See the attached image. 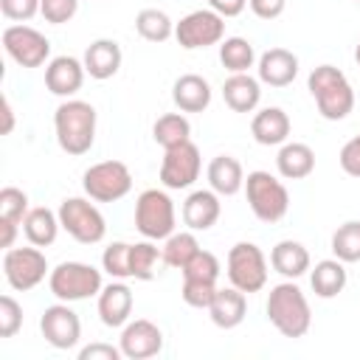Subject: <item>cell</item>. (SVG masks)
Returning a JSON list of instances; mask_svg holds the SVG:
<instances>
[{
  "label": "cell",
  "instance_id": "obj_1",
  "mask_svg": "<svg viewBox=\"0 0 360 360\" xmlns=\"http://www.w3.org/2000/svg\"><path fill=\"white\" fill-rule=\"evenodd\" d=\"M267 321L276 326L278 335L284 338H304L312 326V309L309 301L304 295V290L292 281L284 278L281 284H273L267 292V304H264Z\"/></svg>",
  "mask_w": 360,
  "mask_h": 360
},
{
  "label": "cell",
  "instance_id": "obj_2",
  "mask_svg": "<svg viewBox=\"0 0 360 360\" xmlns=\"http://www.w3.org/2000/svg\"><path fill=\"white\" fill-rule=\"evenodd\" d=\"M96 107L82 98H65L53 112V132L62 152L79 158L96 143Z\"/></svg>",
  "mask_w": 360,
  "mask_h": 360
},
{
  "label": "cell",
  "instance_id": "obj_3",
  "mask_svg": "<svg viewBox=\"0 0 360 360\" xmlns=\"http://www.w3.org/2000/svg\"><path fill=\"white\" fill-rule=\"evenodd\" d=\"M307 90L315 98V107L321 118L326 121H343L354 110V90L343 70L335 65H318L312 68L307 79Z\"/></svg>",
  "mask_w": 360,
  "mask_h": 360
},
{
  "label": "cell",
  "instance_id": "obj_4",
  "mask_svg": "<svg viewBox=\"0 0 360 360\" xmlns=\"http://www.w3.org/2000/svg\"><path fill=\"white\" fill-rule=\"evenodd\" d=\"M245 197H248V205L253 211V217L259 222H281L290 211V191L287 186L264 172V169H256V172H248L245 177Z\"/></svg>",
  "mask_w": 360,
  "mask_h": 360
},
{
  "label": "cell",
  "instance_id": "obj_5",
  "mask_svg": "<svg viewBox=\"0 0 360 360\" xmlns=\"http://www.w3.org/2000/svg\"><path fill=\"white\" fill-rule=\"evenodd\" d=\"M177 211L163 188H143L135 200V228L143 239L160 242L174 233Z\"/></svg>",
  "mask_w": 360,
  "mask_h": 360
},
{
  "label": "cell",
  "instance_id": "obj_6",
  "mask_svg": "<svg viewBox=\"0 0 360 360\" xmlns=\"http://www.w3.org/2000/svg\"><path fill=\"white\" fill-rule=\"evenodd\" d=\"M101 287H104L101 270H96L87 262H62L48 276V290L53 292V298L68 304L93 298L101 292Z\"/></svg>",
  "mask_w": 360,
  "mask_h": 360
},
{
  "label": "cell",
  "instance_id": "obj_7",
  "mask_svg": "<svg viewBox=\"0 0 360 360\" xmlns=\"http://www.w3.org/2000/svg\"><path fill=\"white\" fill-rule=\"evenodd\" d=\"M56 214H59L62 231L79 245H96L107 233V219L96 208V200L90 202V197H65Z\"/></svg>",
  "mask_w": 360,
  "mask_h": 360
},
{
  "label": "cell",
  "instance_id": "obj_8",
  "mask_svg": "<svg viewBox=\"0 0 360 360\" xmlns=\"http://www.w3.org/2000/svg\"><path fill=\"white\" fill-rule=\"evenodd\" d=\"M82 188L96 202H118L132 191V172L124 160H98L84 169Z\"/></svg>",
  "mask_w": 360,
  "mask_h": 360
},
{
  "label": "cell",
  "instance_id": "obj_9",
  "mask_svg": "<svg viewBox=\"0 0 360 360\" xmlns=\"http://www.w3.org/2000/svg\"><path fill=\"white\" fill-rule=\"evenodd\" d=\"M225 273H228V281L236 290H242L245 295H250V292L264 290V284H267V259H264V253H262L259 245H253V242H236L228 250Z\"/></svg>",
  "mask_w": 360,
  "mask_h": 360
},
{
  "label": "cell",
  "instance_id": "obj_10",
  "mask_svg": "<svg viewBox=\"0 0 360 360\" xmlns=\"http://www.w3.org/2000/svg\"><path fill=\"white\" fill-rule=\"evenodd\" d=\"M3 276L6 284L17 292H28L37 284L45 281V276H51L48 259L42 253V248L28 245V248H8L3 256Z\"/></svg>",
  "mask_w": 360,
  "mask_h": 360
},
{
  "label": "cell",
  "instance_id": "obj_11",
  "mask_svg": "<svg viewBox=\"0 0 360 360\" xmlns=\"http://www.w3.org/2000/svg\"><path fill=\"white\" fill-rule=\"evenodd\" d=\"M174 39L186 51L219 45L225 39V17H219L214 8H197L174 22Z\"/></svg>",
  "mask_w": 360,
  "mask_h": 360
},
{
  "label": "cell",
  "instance_id": "obj_12",
  "mask_svg": "<svg viewBox=\"0 0 360 360\" xmlns=\"http://www.w3.org/2000/svg\"><path fill=\"white\" fill-rule=\"evenodd\" d=\"M3 51L20 68H42L51 56V39L42 31L17 22L3 28Z\"/></svg>",
  "mask_w": 360,
  "mask_h": 360
},
{
  "label": "cell",
  "instance_id": "obj_13",
  "mask_svg": "<svg viewBox=\"0 0 360 360\" xmlns=\"http://www.w3.org/2000/svg\"><path fill=\"white\" fill-rule=\"evenodd\" d=\"M200 172H202V158H200V149H197L194 141H186L180 146L163 149L160 174H158L163 188H169V191L188 188V186H194Z\"/></svg>",
  "mask_w": 360,
  "mask_h": 360
},
{
  "label": "cell",
  "instance_id": "obj_14",
  "mask_svg": "<svg viewBox=\"0 0 360 360\" xmlns=\"http://www.w3.org/2000/svg\"><path fill=\"white\" fill-rule=\"evenodd\" d=\"M39 332L48 346L68 352V349L79 346V340H82V321L70 309L68 301H56V304L45 307V312L39 318Z\"/></svg>",
  "mask_w": 360,
  "mask_h": 360
},
{
  "label": "cell",
  "instance_id": "obj_15",
  "mask_svg": "<svg viewBox=\"0 0 360 360\" xmlns=\"http://www.w3.org/2000/svg\"><path fill=\"white\" fill-rule=\"evenodd\" d=\"M118 346L127 360H149L163 352V332L149 318H135L121 326Z\"/></svg>",
  "mask_w": 360,
  "mask_h": 360
},
{
  "label": "cell",
  "instance_id": "obj_16",
  "mask_svg": "<svg viewBox=\"0 0 360 360\" xmlns=\"http://www.w3.org/2000/svg\"><path fill=\"white\" fill-rule=\"evenodd\" d=\"M96 298H98V301H96V309H98V318H101L104 326L121 329V326L129 321L132 307H135V295H132V290H129L121 278L104 284Z\"/></svg>",
  "mask_w": 360,
  "mask_h": 360
},
{
  "label": "cell",
  "instance_id": "obj_17",
  "mask_svg": "<svg viewBox=\"0 0 360 360\" xmlns=\"http://www.w3.org/2000/svg\"><path fill=\"white\" fill-rule=\"evenodd\" d=\"M84 76H87L84 62L76 56H53L45 65V87H48V93H53L59 98L76 96L84 84Z\"/></svg>",
  "mask_w": 360,
  "mask_h": 360
},
{
  "label": "cell",
  "instance_id": "obj_18",
  "mask_svg": "<svg viewBox=\"0 0 360 360\" xmlns=\"http://www.w3.org/2000/svg\"><path fill=\"white\" fill-rule=\"evenodd\" d=\"M222 214L219 194L214 188H197L183 200V225L188 231H211Z\"/></svg>",
  "mask_w": 360,
  "mask_h": 360
},
{
  "label": "cell",
  "instance_id": "obj_19",
  "mask_svg": "<svg viewBox=\"0 0 360 360\" xmlns=\"http://www.w3.org/2000/svg\"><path fill=\"white\" fill-rule=\"evenodd\" d=\"M84 70L90 79L96 82H104V79H112L118 70H121V62H124V53H121V45L115 39H93L87 48H84Z\"/></svg>",
  "mask_w": 360,
  "mask_h": 360
},
{
  "label": "cell",
  "instance_id": "obj_20",
  "mask_svg": "<svg viewBox=\"0 0 360 360\" xmlns=\"http://www.w3.org/2000/svg\"><path fill=\"white\" fill-rule=\"evenodd\" d=\"M256 73H259V82L262 84L287 87L298 76V56L292 51H287V48H270V51H264L259 56Z\"/></svg>",
  "mask_w": 360,
  "mask_h": 360
},
{
  "label": "cell",
  "instance_id": "obj_21",
  "mask_svg": "<svg viewBox=\"0 0 360 360\" xmlns=\"http://www.w3.org/2000/svg\"><path fill=\"white\" fill-rule=\"evenodd\" d=\"M290 115L281 107H262L250 118V135L262 146H281L290 138Z\"/></svg>",
  "mask_w": 360,
  "mask_h": 360
},
{
  "label": "cell",
  "instance_id": "obj_22",
  "mask_svg": "<svg viewBox=\"0 0 360 360\" xmlns=\"http://www.w3.org/2000/svg\"><path fill=\"white\" fill-rule=\"evenodd\" d=\"M245 312H248V295L242 290H236L233 284L219 287L214 292V301L208 304V315H211L214 326H219V329H236L245 321Z\"/></svg>",
  "mask_w": 360,
  "mask_h": 360
},
{
  "label": "cell",
  "instance_id": "obj_23",
  "mask_svg": "<svg viewBox=\"0 0 360 360\" xmlns=\"http://www.w3.org/2000/svg\"><path fill=\"white\" fill-rule=\"evenodd\" d=\"M172 101L180 112H202L211 104V84L200 73H183L172 84Z\"/></svg>",
  "mask_w": 360,
  "mask_h": 360
},
{
  "label": "cell",
  "instance_id": "obj_24",
  "mask_svg": "<svg viewBox=\"0 0 360 360\" xmlns=\"http://www.w3.org/2000/svg\"><path fill=\"white\" fill-rule=\"evenodd\" d=\"M222 101L233 112H253L262 101V82L250 73H231L222 82Z\"/></svg>",
  "mask_w": 360,
  "mask_h": 360
},
{
  "label": "cell",
  "instance_id": "obj_25",
  "mask_svg": "<svg viewBox=\"0 0 360 360\" xmlns=\"http://www.w3.org/2000/svg\"><path fill=\"white\" fill-rule=\"evenodd\" d=\"M205 177H208V188H214L219 197H233L245 188V169L233 155H217L208 163Z\"/></svg>",
  "mask_w": 360,
  "mask_h": 360
},
{
  "label": "cell",
  "instance_id": "obj_26",
  "mask_svg": "<svg viewBox=\"0 0 360 360\" xmlns=\"http://www.w3.org/2000/svg\"><path fill=\"white\" fill-rule=\"evenodd\" d=\"M270 264H273V270H276L278 276L295 281V278H301L304 273H309L312 259H309V250H307L301 242H295V239H281V242H276L273 250H270Z\"/></svg>",
  "mask_w": 360,
  "mask_h": 360
},
{
  "label": "cell",
  "instance_id": "obj_27",
  "mask_svg": "<svg viewBox=\"0 0 360 360\" xmlns=\"http://www.w3.org/2000/svg\"><path fill=\"white\" fill-rule=\"evenodd\" d=\"M276 169L284 180H304L315 172V152L309 143L287 141L276 155Z\"/></svg>",
  "mask_w": 360,
  "mask_h": 360
},
{
  "label": "cell",
  "instance_id": "obj_28",
  "mask_svg": "<svg viewBox=\"0 0 360 360\" xmlns=\"http://www.w3.org/2000/svg\"><path fill=\"white\" fill-rule=\"evenodd\" d=\"M59 228H62L59 214L51 211V208H45V205L31 208V211L25 214V219H22V233H25L28 245H37V248L53 245L56 236H59Z\"/></svg>",
  "mask_w": 360,
  "mask_h": 360
},
{
  "label": "cell",
  "instance_id": "obj_29",
  "mask_svg": "<svg viewBox=\"0 0 360 360\" xmlns=\"http://www.w3.org/2000/svg\"><path fill=\"white\" fill-rule=\"evenodd\" d=\"M346 281H349V276H346V264L340 259H321V262H315V267H309V284L318 298L340 295Z\"/></svg>",
  "mask_w": 360,
  "mask_h": 360
},
{
  "label": "cell",
  "instance_id": "obj_30",
  "mask_svg": "<svg viewBox=\"0 0 360 360\" xmlns=\"http://www.w3.org/2000/svg\"><path fill=\"white\" fill-rule=\"evenodd\" d=\"M135 31L141 39L160 45L174 37V22L163 8H141L135 14Z\"/></svg>",
  "mask_w": 360,
  "mask_h": 360
},
{
  "label": "cell",
  "instance_id": "obj_31",
  "mask_svg": "<svg viewBox=\"0 0 360 360\" xmlns=\"http://www.w3.org/2000/svg\"><path fill=\"white\" fill-rule=\"evenodd\" d=\"M152 138L163 149L180 146V143L191 141V124H188V118L183 112H166L152 124Z\"/></svg>",
  "mask_w": 360,
  "mask_h": 360
},
{
  "label": "cell",
  "instance_id": "obj_32",
  "mask_svg": "<svg viewBox=\"0 0 360 360\" xmlns=\"http://www.w3.org/2000/svg\"><path fill=\"white\" fill-rule=\"evenodd\" d=\"M163 264V248H158L152 239L135 242L129 248V267H132V278L138 281H152L158 276Z\"/></svg>",
  "mask_w": 360,
  "mask_h": 360
},
{
  "label": "cell",
  "instance_id": "obj_33",
  "mask_svg": "<svg viewBox=\"0 0 360 360\" xmlns=\"http://www.w3.org/2000/svg\"><path fill=\"white\" fill-rule=\"evenodd\" d=\"M219 62L231 73H248L256 65V51L245 37H225L219 42Z\"/></svg>",
  "mask_w": 360,
  "mask_h": 360
},
{
  "label": "cell",
  "instance_id": "obj_34",
  "mask_svg": "<svg viewBox=\"0 0 360 360\" xmlns=\"http://www.w3.org/2000/svg\"><path fill=\"white\" fill-rule=\"evenodd\" d=\"M197 250H200V242H197L194 231H174L172 236L163 239V264L183 270Z\"/></svg>",
  "mask_w": 360,
  "mask_h": 360
},
{
  "label": "cell",
  "instance_id": "obj_35",
  "mask_svg": "<svg viewBox=\"0 0 360 360\" xmlns=\"http://www.w3.org/2000/svg\"><path fill=\"white\" fill-rule=\"evenodd\" d=\"M329 248H332L335 259H340L343 264L360 262V219H349V222L338 225Z\"/></svg>",
  "mask_w": 360,
  "mask_h": 360
},
{
  "label": "cell",
  "instance_id": "obj_36",
  "mask_svg": "<svg viewBox=\"0 0 360 360\" xmlns=\"http://www.w3.org/2000/svg\"><path fill=\"white\" fill-rule=\"evenodd\" d=\"M129 242H112L104 248L101 253V270L112 278H132V267H129Z\"/></svg>",
  "mask_w": 360,
  "mask_h": 360
},
{
  "label": "cell",
  "instance_id": "obj_37",
  "mask_svg": "<svg viewBox=\"0 0 360 360\" xmlns=\"http://www.w3.org/2000/svg\"><path fill=\"white\" fill-rule=\"evenodd\" d=\"M28 211H31L28 208V194L22 188H17V186H3L0 188V219L22 225Z\"/></svg>",
  "mask_w": 360,
  "mask_h": 360
},
{
  "label": "cell",
  "instance_id": "obj_38",
  "mask_svg": "<svg viewBox=\"0 0 360 360\" xmlns=\"http://www.w3.org/2000/svg\"><path fill=\"white\" fill-rule=\"evenodd\" d=\"M219 259L211 253V250H197L194 256H191V262L180 270L183 273V278H200V281H217L219 278Z\"/></svg>",
  "mask_w": 360,
  "mask_h": 360
},
{
  "label": "cell",
  "instance_id": "obj_39",
  "mask_svg": "<svg viewBox=\"0 0 360 360\" xmlns=\"http://www.w3.org/2000/svg\"><path fill=\"white\" fill-rule=\"evenodd\" d=\"M217 281H200V278H183V287H180V298L194 307V309H208V304L214 301V292H217Z\"/></svg>",
  "mask_w": 360,
  "mask_h": 360
},
{
  "label": "cell",
  "instance_id": "obj_40",
  "mask_svg": "<svg viewBox=\"0 0 360 360\" xmlns=\"http://www.w3.org/2000/svg\"><path fill=\"white\" fill-rule=\"evenodd\" d=\"M22 326V307L14 295H0V338H14Z\"/></svg>",
  "mask_w": 360,
  "mask_h": 360
},
{
  "label": "cell",
  "instance_id": "obj_41",
  "mask_svg": "<svg viewBox=\"0 0 360 360\" xmlns=\"http://www.w3.org/2000/svg\"><path fill=\"white\" fill-rule=\"evenodd\" d=\"M76 11H79V0H42V6H39V14L51 25L70 22L76 17Z\"/></svg>",
  "mask_w": 360,
  "mask_h": 360
},
{
  "label": "cell",
  "instance_id": "obj_42",
  "mask_svg": "<svg viewBox=\"0 0 360 360\" xmlns=\"http://www.w3.org/2000/svg\"><path fill=\"white\" fill-rule=\"evenodd\" d=\"M39 6H42V0H0L3 17L14 20V22H28L31 17L39 14Z\"/></svg>",
  "mask_w": 360,
  "mask_h": 360
},
{
  "label": "cell",
  "instance_id": "obj_43",
  "mask_svg": "<svg viewBox=\"0 0 360 360\" xmlns=\"http://www.w3.org/2000/svg\"><path fill=\"white\" fill-rule=\"evenodd\" d=\"M338 163H340V169H343L349 177H357V180H360V135L349 138V141L340 146Z\"/></svg>",
  "mask_w": 360,
  "mask_h": 360
},
{
  "label": "cell",
  "instance_id": "obj_44",
  "mask_svg": "<svg viewBox=\"0 0 360 360\" xmlns=\"http://www.w3.org/2000/svg\"><path fill=\"white\" fill-rule=\"evenodd\" d=\"M121 357H124L121 346H112L104 340H96V343L79 349V360H121Z\"/></svg>",
  "mask_w": 360,
  "mask_h": 360
},
{
  "label": "cell",
  "instance_id": "obj_45",
  "mask_svg": "<svg viewBox=\"0 0 360 360\" xmlns=\"http://www.w3.org/2000/svg\"><path fill=\"white\" fill-rule=\"evenodd\" d=\"M248 6L259 20H276L284 14L287 0H248Z\"/></svg>",
  "mask_w": 360,
  "mask_h": 360
},
{
  "label": "cell",
  "instance_id": "obj_46",
  "mask_svg": "<svg viewBox=\"0 0 360 360\" xmlns=\"http://www.w3.org/2000/svg\"><path fill=\"white\" fill-rule=\"evenodd\" d=\"M248 0H208V8H214L219 17H239L245 11Z\"/></svg>",
  "mask_w": 360,
  "mask_h": 360
},
{
  "label": "cell",
  "instance_id": "obj_47",
  "mask_svg": "<svg viewBox=\"0 0 360 360\" xmlns=\"http://www.w3.org/2000/svg\"><path fill=\"white\" fill-rule=\"evenodd\" d=\"M22 225H17V222H6V219H0V231H3V239H0V245L8 250V248H14V239H17V231H20Z\"/></svg>",
  "mask_w": 360,
  "mask_h": 360
},
{
  "label": "cell",
  "instance_id": "obj_48",
  "mask_svg": "<svg viewBox=\"0 0 360 360\" xmlns=\"http://www.w3.org/2000/svg\"><path fill=\"white\" fill-rule=\"evenodd\" d=\"M11 132H14V110L8 96H3V135H11Z\"/></svg>",
  "mask_w": 360,
  "mask_h": 360
},
{
  "label": "cell",
  "instance_id": "obj_49",
  "mask_svg": "<svg viewBox=\"0 0 360 360\" xmlns=\"http://www.w3.org/2000/svg\"><path fill=\"white\" fill-rule=\"evenodd\" d=\"M354 62H357V68H360V42L354 45Z\"/></svg>",
  "mask_w": 360,
  "mask_h": 360
},
{
  "label": "cell",
  "instance_id": "obj_50",
  "mask_svg": "<svg viewBox=\"0 0 360 360\" xmlns=\"http://www.w3.org/2000/svg\"><path fill=\"white\" fill-rule=\"evenodd\" d=\"M357 3H360V0H357Z\"/></svg>",
  "mask_w": 360,
  "mask_h": 360
}]
</instances>
